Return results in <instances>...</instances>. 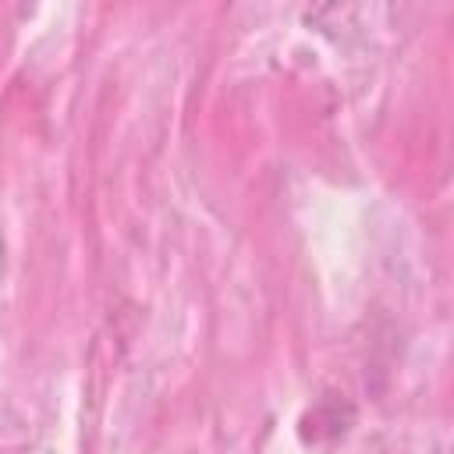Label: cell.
<instances>
[{
	"instance_id": "cell-1",
	"label": "cell",
	"mask_w": 454,
	"mask_h": 454,
	"mask_svg": "<svg viewBox=\"0 0 454 454\" xmlns=\"http://www.w3.org/2000/svg\"><path fill=\"white\" fill-rule=\"evenodd\" d=\"M0 266H4V241H0Z\"/></svg>"
}]
</instances>
